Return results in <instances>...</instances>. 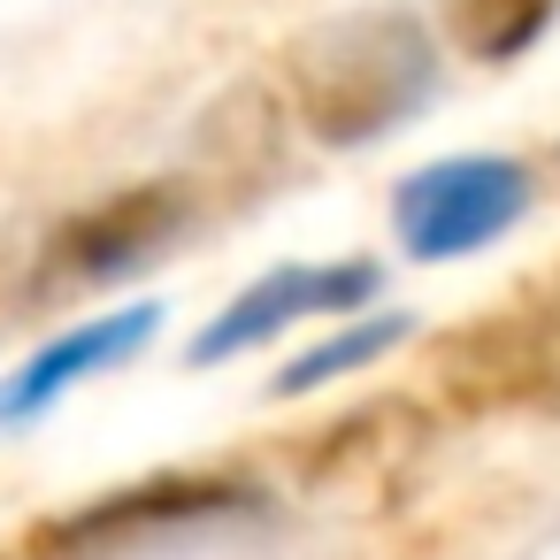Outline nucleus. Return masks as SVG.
Returning <instances> with one entry per match:
<instances>
[{"label": "nucleus", "instance_id": "nucleus-7", "mask_svg": "<svg viewBox=\"0 0 560 560\" xmlns=\"http://www.w3.org/2000/svg\"><path fill=\"white\" fill-rule=\"evenodd\" d=\"M560 16V0H445V32L476 62H514L529 55Z\"/></svg>", "mask_w": 560, "mask_h": 560}, {"label": "nucleus", "instance_id": "nucleus-3", "mask_svg": "<svg viewBox=\"0 0 560 560\" xmlns=\"http://www.w3.org/2000/svg\"><path fill=\"white\" fill-rule=\"evenodd\" d=\"M192 200L185 185H131L85 215H70L39 261V284L47 292H70V284H108V277H131L147 254H162L177 231H185Z\"/></svg>", "mask_w": 560, "mask_h": 560}, {"label": "nucleus", "instance_id": "nucleus-6", "mask_svg": "<svg viewBox=\"0 0 560 560\" xmlns=\"http://www.w3.org/2000/svg\"><path fill=\"white\" fill-rule=\"evenodd\" d=\"M154 323H162V307H124V315H108V323L62 330L55 346H39L9 384H0V422H32V415H39V407H55L78 376H93V369H108V361L139 353V346L154 338Z\"/></svg>", "mask_w": 560, "mask_h": 560}, {"label": "nucleus", "instance_id": "nucleus-2", "mask_svg": "<svg viewBox=\"0 0 560 560\" xmlns=\"http://www.w3.org/2000/svg\"><path fill=\"white\" fill-rule=\"evenodd\" d=\"M392 215H399V246L415 261H460L529 215V170L506 154H453V162L415 170L399 185Z\"/></svg>", "mask_w": 560, "mask_h": 560}, {"label": "nucleus", "instance_id": "nucleus-5", "mask_svg": "<svg viewBox=\"0 0 560 560\" xmlns=\"http://www.w3.org/2000/svg\"><path fill=\"white\" fill-rule=\"evenodd\" d=\"M231 506H254V483H231V476H147L116 499H93L78 514H62L55 529H39L47 552H93V545H124L139 529H170V522H208V514H231Z\"/></svg>", "mask_w": 560, "mask_h": 560}, {"label": "nucleus", "instance_id": "nucleus-4", "mask_svg": "<svg viewBox=\"0 0 560 560\" xmlns=\"http://www.w3.org/2000/svg\"><path fill=\"white\" fill-rule=\"evenodd\" d=\"M376 292V261H315V269H277L261 277L254 292H238L200 338H192V361H223V353H246L261 346L269 330H292L307 315H338V307H361Z\"/></svg>", "mask_w": 560, "mask_h": 560}, {"label": "nucleus", "instance_id": "nucleus-8", "mask_svg": "<svg viewBox=\"0 0 560 560\" xmlns=\"http://www.w3.org/2000/svg\"><path fill=\"white\" fill-rule=\"evenodd\" d=\"M399 338H407V315H376V323H361V330H346V338H330V346L300 353V361L277 376V392H307V384H323V376H346V369H361V361L392 353Z\"/></svg>", "mask_w": 560, "mask_h": 560}, {"label": "nucleus", "instance_id": "nucleus-1", "mask_svg": "<svg viewBox=\"0 0 560 560\" xmlns=\"http://www.w3.org/2000/svg\"><path fill=\"white\" fill-rule=\"evenodd\" d=\"M284 93L292 116L323 147H369L399 131L438 93V39L415 9L376 0V9L323 16L284 47Z\"/></svg>", "mask_w": 560, "mask_h": 560}]
</instances>
